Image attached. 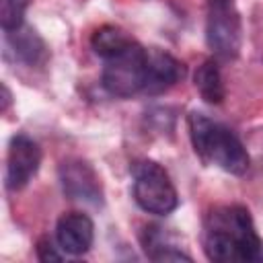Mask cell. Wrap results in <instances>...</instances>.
Listing matches in <instances>:
<instances>
[{
	"label": "cell",
	"instance_id": "obj_1",
	"mask_svg": "<svg viewBox=\"0 0 263 263\" xmlns=\"http://www.w3.org/2000/svg\"><path fill=\"white\" fill-rule=\"evenodd\" d=\"M203 249L210 261L251 263L261 257V240L242 205L218 208L208 216Z\"/></svg>",
	"mask_w": 263,
	"mask_h": 263
},
{
	"label": "cell",
	"instance_id": "obj_13",
	"mask_svg": "<svg viewBox=\"0 0 263 263\" xmlns=\"http://www.w3.org/2000/svg\"><path fill=\"white\" fill-rule=\"evenodd\" d=\"M29 0H0V25L4 31H14L23 25Z\"/></svg>",
	"mask_w": 263,
	"mask_h": 263
},
{
	"label": "cell",
	"instance_id": "obj_9",
	"mask_svg": "<svg viewBox=\"0 0 263 263\" xmlns=\"http://www.w3.org/2000/svg\"><path fill=\"white\" fill-rule=\"evenodd\" d=\"M146 86L144 90L150 95H158L175 86L185 76V66L171 53L162 49H146Z\"/></svg>",
	"mask_w": 263,
	"mask_h": 263
},
{
	"label": "cell",
	"instance_id": "obj_11",
	"mask_svg": "<svg viewBox=\"0 0 263 263\" xmlns=\"http://www.w3.org/2000/svg\"><path fill=\"white\" fill-rule=\"evenodd\" d=\"M132 41L134 39L125 31H121L119 27L105 25V27H101V29H97L92 33L90 45H92V49H95L97 55H101L103 60H107V58L115 55L117 51H121L123 47H127Z\"/></svg>",
	"mask_w": 263,
	"mask_h": 263
},
{
	"label": "cell",
	"instance_id": "obj_3",
	"mask_svg": "<svg viewBox=\"0 0 263 263\" xmlns=\"http://www.w3.org/2000/svg\"><path fill=\"white\" fill-rule=\"evenodd\" d=\"M134 175V199L136 203L156 216L171 214L177 203V191L168 173L154 160H138L132 168Z\"/></svg>",
	"mask_w": 263,
	"mask_h": 263
},
{
	"label": "cell",
	"instance_id": "obj_7",
	"mask_svg": "<svg viewBox=\"0 0 263 263\" xmlns=\"http://www.w3.org/2000/svg\"><path fill=\"white\" fill-rule=\"evenodd\" d=\"M60 181H62L64 193L72 199L86 201V203H92V205L101 203V199H103V189H101L99 175L84 160L74 158V160L62 162Z\"/></svg>",
	"mask_w": 263,
	"mask_h": 263
},
{
	"label": "cell",
	"instance_id": "obj_8",
	"mask_svg": "<svg viewBox=\"0 0 263 263\" xmlns=\"http://www.w3.org/2000/svg\"><path fill=\"white\" fill-rule=\"evenodd\" d=\"M95 238L92 220L80 212H68L58 220L55 226V240L58 247L68 255H84Z\"/></svg>",
	"mask_w": 263,
	"mask_h": 263
},
{
	"label": "cell",
	"instance_id": "obj_15",
	"mask_svg": "<svg viewBox=\"0 0 263 263\" xmlns=\"http://www.w3.org/2000/svg\"><path fill=\"white\" fill-rule=\"evenodd\" d=\"M8 101H10V95H8V88L2 84V111H6L8 107Z\"/></svg>",
	"mask_w": 263,
	"mask_h": 263
},
{
	"label": "cell",
	"instance_id": "obj_12",
	"mask_svg": "<svg viewBox=\"0 0 263 263\" xmlns=\"http://www.w3.org/2000/svg\"><path fill=\"white\" fill-rule=\"evenodd\" d=\"M6 33H8V45L12 47V51L18 60H23L27 64H35L43 58L45 47L33 31H21V27H18V29L6 31Z\"/></svg>",
	"mask_w": 263,
	"mask_h": 263
},
{
	"label": "cell",
	"instance_id": "obj_4",
	"mask_svg": "<svg viewBox=\"0 0 263 263\" xmlns=\"http://www.w3.org/2000/svg\"><path fill=\"white\" fill-rule=\"evenodd\" d=\"M146 49L132 41L127 47L105 60L103 86L113 97H132L146 86Z\"/></svg>",
	"mask_w": 263,
	"mask_h": 263
},
{
	"label": "cell",
	"instance_id": "obj_14",
	"mask_svg": "<svg viewBox=\"0 0 263 263\" xmlns=\"http://www.w3.org/2000/svg\"><path fill=\"white\" fill-rule=\"evenodd\" d=\"M37 255H39L41 261H60V259H64V255L58 253L55 247L51 245V240H47V238H41L37 242Z\"/></svg>",
	"mask_w": 263,
	"mask_h": 263
},
{
	"label": "cell",
	"instance_id": "obj_10",
	"mask_svg": "<svg viewBox=\"0 0 263 263\" xmlns=\"http://www.w3.org/2000/svg\"><path fill=\"white\" fill-rule=\"evenodd\" d=\"M195 88L199 92V97L210 103V105H218L224 99V84H222V76L218 70V64L214 60H205L193 76Z\"/></svg>",
	"mask_w": 263,
	"mask_h": 263
},
{
	"label": "cell",
	"instance_id": "obj_6",
	"mask_svg": "<svg viewBox=\"0 0 263 263\" xmlns=\"http://www.w3.org/2000/svg\"><path fill=\"white\" fill-rule=\"evenodd\" d=\"M41 162V150L29 136H14L6 156V187L16 191L23 189L37 173Z\"/></svg>",
	"mask_w": 263,
	"mask_h": 263
},
{
	"label": "cell",
	"instance_id": "obj_2",
	"mask_svg": "<svg viewBox=\"0 0 263 263\" xmlns=\"http://www.w3.org/2000/svg\"><path fill=\"white\" fill-rule=\"evenodd\" d=\"M189 136L195 152L203 162L216 164L230 175L247 173L251 158L236 134L230 132L226 125L212 121L203 113L193 111L189 115Z\"/></svg>",
	"mask_w": 263,
	"mask_h": 263
},
{
	"label": "cell",
	"instance_id": "obj_5",
	"mask_svg": "<svg viewBox=\"0 0 263 263\" xmlns=\"http://www.w3.org/2000/svg\"><path fill=\"white\" fill-rule=\"evenodd\" d=\"M205 41L220 58H236L242 43L240 16L232 0H210Z\"/></svg>",
	"mask_w": 263,
	"mask_h": 263
}]
</instances>
